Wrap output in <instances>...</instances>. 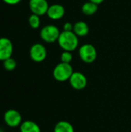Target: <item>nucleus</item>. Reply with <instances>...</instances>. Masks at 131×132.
<instances>
[{
  "label": "nucleus",
  "mask_w": 131,
  "mask_h": 132,
  "mask_svg": "<svg viewBox=\"0 0 131 132\" xmlns=\"http://www.w3.org/2000/svg\"><path fill=\"white\" fill-rule=\"evenodd\" d=\"M57 42L59 46L61 49L63 50V51L72 52L77 49L79 46V38L73 31H63L62 32H60Z\"/></svg>",
  "instance_id": "nucleus-1"
},
{
  "label": "nucleus",
  "mask_w": 131,
  "mask_h": 132,
  "mask_svg": "<svg viewBox=\"0 0 131 132\" xmlns=\"http://www.w3.org/2000/svg\"><path fill=\"white\" fill-rule=\"evenodd\" d=\"M73 73V69L70 63H64L60 62L54 67L53 77L59 82H65L69 80Z\"/></svg>",
  "instance_id": "nucleus-2"
},
{
  "label": "nucleus",
  "mask_w": 131,
  "mask_h": 132,
  "mask_svg": "<svg viewBox=\"0 0 131 132\" xmlns=\"http://www.w3.org/2000/svg\"><path fill=\"white\" fill-rule=\"evenodd\" d=\"M40 38L47 43H53L58 40L60 35L59 29L54 25H46L40 30Z\"/></svg>",
  "instance_id": "nucleus-3"
},
{
  "label": "nucleus",
  "mask_w": 131,
  "mask_h": 132,
  "mask_svg": "<svg viewBox=\"0 0 131 132\" xmlns=\"http://www.w3.org/2000/svg\"><path fill=\"white\" fill-rule=\"evenodd\" d=\"M78 53L81 60L86 63H93L97 56V52L96 48L92 44L89 43L82 45L79 48Z\"/></svg>",
  "instance_id": "nucleus-4"
},
{
  "label": "nucleus",
  "mask_w": 131,
  "mask_h": 132,
  "mask_svg": "<svg viewBox=\"0 0 131 132\" xmlns=\"http://www.w3.org/2000/svg\"><path fill=\"white\" fill-rule=\"evenodd\" d=\"M29 56L32 61L41 63L44 61L47 56V50L42 43L33 44L29 50Z\"/></svg>",
  "instance_id": "nucleus-5"
},
{
  "label": "nucleus",
  "mask_w": 131,
  "mask_h": 132,
  "mask_svg": "<svg viewBox=\"0 0 131 132\" xmlns=\"http://www.w3.org/2000/svg\"><path fill=\"white\" fill-rule=\"evenodd\" d=\"M4 121L5 125L10 128L19 127L22 123V115L18 111L15 109H9L4 114Z\"/></svg>",
  "instance_id": "nucleus-6"
},
{
  "label": "nucleus",
  "mask_w": 131,
  "mask_h": 132,
  "mask_svg": "<svg viewBox=\"0 0 131 132\" xmlns=\"http://www.w3.org/2000/svg\"><path fill=\"white\" fill-rule=\"evenodd\" d=\"M49 6L47 0H29V7L32 13L39 16L46 15Z\"/></svg>",
  "instance_id": "nucleus-7"
},
{
  "label": "nucleus",
  "mask_w": 131,
  "mask_h": 132,
  "mask_svg": "<svg viewBox=\"0 0 131 132\" xmlns=\"http://www.w3.org/2000/svg\"><path fill=\"white\" fill-rule=\"evenodd\" d=\"M70 86L76 90H83L87 85L86 77L80 72H73L69 80Z\"/></svg>",
  "instance_id": "nucleus-8"
},
{
  "label": "nucleus",
  "mask_w": 131,
  "mask_h": 132,
  "mask_svg": "<svg viewBox=\"0 0 131 132\" xmlns=\"http://www.w3.org/2000/svg\"><path fill=\"white\" fill-rule=\"evenodd\" d=\"M13 53V45L12 41L7 37L0 38V61H4L12 57Z\"/></svg>",
  "instance_id": "nucleus-9"
},
{
  "label": "nucleus",
  "mask_w": 131,
  "mask_h": 132,
  "mask_svg": "<svg viewBox=\"0 0 131 132\" xmlns=\"http://www.w3.org/2000/svg\"><path fill=\"white\" fill-rule=\"evenodd\" d=\"M46 15L52 20H59L64 16L65 9L60 4H53L49 6Z\"/></svg>",
  "instance_id": "nucleus-10"
},
{
  "label": "nucleus",
  "mask_w": 131,
  "mask_h": 132,
  "mask_svg": "<svg viewBox=\"0 0 131 132\" xmlns=\"http://www.w3.org/2000/svg\"><path fill=\"white\" fill-rule=\"evenodd\" d=\"M73 32L78 37H83L89 33V26L85 22L79 21L73 25Z\"/></svg>",
  "instance_id": "nucleus-11"
},
{
  "label": "nucleus",
  "mask_w": 131,
  "mask_h": 132,
  "mask_svg": "<svg viewBox=\"0 0 131 132\" xmlns=\"http://www.w3.org/2000/svg\"><path fill=\"white\" fill-rule=\"evenodd\" d=\"M20 132H41L39 126L32 121H22L19 126Z\"/></svg>",
  "instance_id": "nucleus-12"
},
{
  "label": "nucleus",
  "mask_w": 131,
  "mask_h": 132,
  "mask_svg": "<svg viewBox=\"0 0 131 132\" xmlns=\"http://www.w3.org/2000/svg\"><path fill=\"white\" fill-rule=\"evenodd\" d=\"M53 132H74V128L69 122L66 121H60L56 124Z\"/></svg>",
  "instance_id": "nucleus-13"
},
{
  "label": "nucleus",
  "mask_w": 131,
  "mask_h": 132,
  "mask_svg": "<svg viewBox=\"0 0 131 132\" xmlns=\"http://www.w3.org/2000/svg\"><path fill=\"white\" fill-rule=\"evenodd\" d=\"M81 10L82 12L86 15H93L97 12L98 5L94 2L88 1L82 5Z\"/></svg>",
  "instance_id": "nucleus-14"
},
{
  "label": "nucleus",
  "mask_w": 131,
  "mask_h": 132,
  "mask_svg": "<svg viewBox=\"0 0 131 132\" xmlns=\"http://www.w3.org/2000/svg\"><path fill=\"white\" fill-rule=\"evenodd\" d=\"M28 22H29V25L30 26L31 28L38 29L40 26V23H41L40 16L32 13V15H30L29 19H28Z\"/></svg>",
  "instance_id": "nucleus-15"
},
{
  "label": "nucleus",
  "mask_w": 131,
  "mask_h": 132,
  "mask_svg": "<svg viewBox=\"0 0 131 132\" xmlns=\"http://www.w3.org/2000/svg\"><path fill=\"white\" fill-rule=\"evenodd\" d=\"M16 67H17V62L12 57H10L3 61V67L7 71H12L16 68Z\"/></svg>",
  "instance_id": "nucleus-16"
},
{
  "label": "nucleus",
  "mask_w": 131,
  "mask_h": 132,
  "mask_svg": "<svg viewBox=\"0 0 131 132\" xmlns=\"http://www.w3.org/2000/svg\"><path fill=\"white\" fill-rule=\"evenodd\" d=\"M73 60V55L69 51H63L60 55V61L64 63H70Z\"/></svg>",
  "instance_id": "nucleus-17"
},
{
  "label": "nucleus",
  "mask_w": 131,
  "mask_h": 132,
  "mask_svg": "<svg viewBox=\"0 0 131 132\" xmlns=\"http://www.w3.org/2000/svg\"><path fill=\"white\" fill-rule=\"evenodd\" d=\"M63 28V31L71 32L73 30V25L71 22H66V23H64Z\"/></svg>",
  "instance_id": "nucleus-18"
},
{
  "label": "nucleus",
  "mask_w": 131,
  "mask_h": 132,
  "mask_svg": "<svg viewBox=\"0 0 131 132\" xmlns=\"http://www.w3.org/2000/svg\"><path fill=\"white\" fill-rule=\"evenodd\" d=\"M4 3L9 5H15L19 4L22 0H2Z\"/></svg>",
  "instance_id": "nucleus-19"
},
{
  "label": "nucleus",
  "mask_w": 131,
  "mask_h": 132,
  "mask_svg": "<svg viewBox=\"0 0 131 132\" xmlns=\"http://www.w3.org/2000/svg\"><path fill=\"white\" fill-rule=\"evenodd\" d=\"M89 1L92 2H94V3L97 4V5H100V4H101L102 2H104V0H89Z\"/></svg>",
  "instance_id": "nucleus-20"
},
{
  "label": "nucleus",
  "mask_w": 131,
  "mask_h": 132,
  "mask_svg": "<svg viewBox=\"0 0 131 132\" xmlns=\"http://www.w3.org/2000/svg\"><path fill=\"white\" fill-rule=\"evenodd\" d=\"M0 132H3V131H2V130L0 129Z\"/></svg>",
  "instance_id": "nucleus-21"
}]
</instances>
